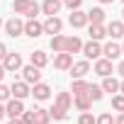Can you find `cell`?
<instances>
[{"label": "cell", "mask_w": 124, "mask_h": 124, "mask_svg": "<svg viewBox=\"0 0 124 124\" xmlns=\"http://www.w3.org/2000/svg\"><path fill=\"white\" fill-rule=\"evenodd\" d=\"M71 105H73L71 93H58V95H56V100H54V107L49 109L51 119L63 122V119H66V114H68V109H71Z\"/></svg>", "instance_id": "6da1fadb"}, {"label": "cell", "mask_w": 124, "mask_h": 124, "mask_svg": "<svg viewBox=\"0 0 124 124\" xmlns=\"http://www.w3.org/2000/svg\"><path fill=\"white\" fill-rule=\"evenodd\" d=\"M0 63L5 66V71H8V73H17V71L22 68V56H20V54H15V51H8V54H5V58L0 61Z\"/></svg>", "instance_id": "7a4b0ae2"}, {"label": "cell", "mask_w": 124, "mask_h": 124, "mask_svg": "<svg viewBox=\"0 0 124 124\" xmlns=\"http://www.w3.org/2000/svg\"><path fill=\"white\" fill-rule=\"evenodd\" d=\"M3 27H5L8 37H12V39H15V37H20V34H24V20H20L17 15H12Z\"/></svg>", "instance_id": "3957f363"}, {"label": "cell", "mask_w": 124, "mask_h": 124, "mask_svg": "<svg viewBox=\"0 0 124 124\" xmlns=\"http://www.w3.org/2000/svg\"><path fill=\"white\" fill-rule=\"evenodd\" d=\"M20 71H22V80H24V83H29V85H34V83H39V80H41V68H37V66H32V63L22 66Z\"/></svg>", "instance_id": "277c9868"}, {"label": "cell", "mask_w": 124, "mask_h": 124, "mask_svg": "<svg viewBox=\"0 0 124 124\" xmlns=\"http://www.w3.org/2000/svg\"><path fill=\"white\" fill-rule=\"evenodd\" d=\"M80 51H83V56H85L88 61H90V58L95 61V58H100V56H102V44H100V41H95V39H90L88 44H83V49H80Z\"/></svg>", "instance_id": "5b68a950"}, {"label": "cell", "mask_w": 124, "mask_h": 124, "mask_svg": "<svg viewBox=\"0 0 124 124\" xmlns=\"http://www.w3.org/2000/svg\"><path fill=\"white\" fill-rule=\"evenodd\" d=\"M10 95L17 97V100H24L27 95H32V85L24 83V80H15V83L10 85Z\"/></svg>", "instance_id": "8992f818"}, {"label": "cell", "mask_w": 124, "mask_h": 124, "mask_svg": "<svg viewBox=\"0 0 124 124\" xmlns=\"http://www.w3.org/2000/svg\"><path fill=\"white\" fill-rule=\"evenodd\" d=\"M73 66V54H68V51H58L56 56H54V68H58V71H68Z\"/></svg>", "instance_id": "52a82bcc"}, {"label": "cell", "mask_w": 124, "mask_h": 124, "mask_svg": "<svg viewBox=\"0 0 124 124\" xmlns=\"http://www.w3.org/2000/svg\"><path fill=\"white\" fill-rule=\"evenodd\" d=\"M22 112H24V105H22V100H17V97H10V100L5 102V117L15 119V117H20Z\"/></svg>", "instance_id": "ba28073f"}, {"label": "cell", "mask_w": 124, "mask_h": 124, "mask_svg": "<svg viewBox=\"0 0 124 124\" xmlns=\"http://www.w3.org/2000/svg\"><path fill=\"white\" fill-rule=\"evenodd\" d=\"M41 27H44V34H61V29H63V22H61L56 15H51V17H46V22H41Z\"/></svg>", "instance_id": "9c48e42d"}, {"label": "cell", "mask_w": 124, "mask_h": 124, "mask_svg": "<svg viewBox=\"0 0 124 124\" xmlns=\"http://www.w3.org/2000/svg\"><path fill=\"white\" fill-rule=\"evenodd\" d=\"M68 71H71V78H85L90 73V61L88 58L85 61H73V66Z\"/></svg>", "instance_id": "30bf717a"}, {"label": "cell", "mask_w": 124, "mask_h": 124, "mask_svg": "<svg viewBox=\"0 0 124 124\" xmlns=\"http://www.w3.org/2000/svg\"><path fill=\"white\" fill-rule=\"evenodd\" d=\"M68 24L73 27V29H80V27H85L88 24V15L78 8V10H71V17H68Z\"/></svg>", "instance_id": "8fae6325"}, {"label": "cell", "mask_w": 124, "mask_h": 124, "mask_svg": "<svg viewBox=\"0 0 124 124\" xmlns=\"http://www.w3.org/2000/svg\"><path fill=\"white\" fill-rule=\"evenodd\" d=\"M24 34H27V37H32V39L41 37V34H44V27H41V22H37V17L27 20V22H24Z\"/></svg>", "instance_id": "7c38bea8"}, {"label": "cell", "mask_w": 124, "mask_h": 124, "mask_svg": "<svg viewBox=\"0 0 124 124\" xmlns=\"http://www.w3.org/2000/svg\"><path fill=\"white\" fill-rule=\"evenodd\" d=\"M32 95H34V100H39V102H44V100H49L51 97V88L46 85V83H34L32 85Z\"/></svg>", "instance_id": "4fadbf2b"}, {"label": "cell", "mask_w": 124, "mask_h": 124, "mask_svg": "<svg viewBox=\"0 0 124 124\" xmlns=\"http://www.w3.org/2000/svg\"><path fill=\"white\" fill-rule=\"evenodd\" d=\"M95 73L97 76H112V61L109 58H105V56H100V58H95Z\"/></svg>", "instance_id": "5bb4252c"}, {"label": "cell", "mask_w": 124, "mask_h": 124, "mask_svg": "<svg viewBox=\"0 0 124 124\" xmlns=\"http://www.w3.org/2000/svg\"><path fill=\"white\" fill-rule=\"evenodd\" d=\"M102 56H105V58H109V61H114V58H119V56H122V46H119V44H114V41H107V44L102 46Z\"/></svg>", "instance_id": "9a60e30c"}, {"label": "cell", "mask_w": 124, "mask_h": 124, "mask_svg": "<svg viewBox=\"0 0 124 124\" xmlns=\"http://www.w3.org/2000/svg\"><path fill=\"white\" fill-rule=\"evenodd\" d=\"M61 5H63V3H61V0H44V3H41L39 8H41V12H44L46 17H51V15H58Z\"/></svg>", "instance_id": "2e32d148"}, {"label": "cell", "mask_w": 124, "mask_h": 124, "mask_svg": "<svg viewBox=\"0 0 124 124\" xmlns=\"http://www.w3.org/2000/svg\"><path fill=\"white\" fill-rule=\"evenodd\" d=\"M107 37H112V39H122V37H124V22L112 20V22L107 24Z\"/></svg>", "instance_id": "e0dca14e"}, {"label": "cell", "mask_w": 124, "mask_h": 124, "mask_svg": "<svg viewBox=\"0 0 124 124\" xmlns=\"http://www.w3.org/2000/svg\"><path fill=\"white\" fill-rule=\"evenodd\" d=\"M88 15V24H105V10L102 8H93Z\"/></svg>", "instance_id": "ac0fdd59"}, {"label": "cell", "mask_w": 124, "mask_h": 124, "mask_svg": "<svg viewBox=\"0 0 124 124\" xmlns=\"http://www.w3.org/2000/svg\"><path fill=\"white\" fill-rule=\"evenodd\" d=\"M88 34H90V39L102 41V39L107 37V27H105V24H90V27H88Z\"/></svg>", "instance_id": "d6986e66"}, {"label": "cell", "mask_w": 124, "mask_h": 124, "mask_svg": "<svg viewBox=\"0 0 124 124\" xmlns=\"http://www.w3.org/2000/svg\"><path fill=\"white\" fill-rule=\"evenodd\" d=\"M73 105H76L80 112H88V109L93 107V100L88 97V93H83V95H73Z\"/></svg>", "instance_id": "ffe728a7"}, {"label": "cell", "mask_w": 124, "mask_h": 124, "mask_svg": "<svg viewBox=\"0 0 124 124\" xmlns=\"http://www.w3.org/2000/svg\"><path fill=\"white\" fill-rule=\"evenodd\" d=\"M29 63L37 66V68H44V66L49 63V56H46L44 51H32V54H29Z\"/></svg>", "instance_id": "44dd1931"}, {"label": "cell", "mask_w": 124, "mask_h": 124, "mask_svg": "<svg viewBox=\"0 0 124 124\" xmlns=\"http://www.w3.org/2000/svg\"><path fill=\"white\" fill-rule=\"evenodd\" d=\"M80 49H83L80 37H76V34H73V37H66V51H68V54H78Z\"/></svg>", "instance_id": "7402d4cb"}, {"label": "cell", "mask_w": 124, "mask_h": 124, "mask_svg": "<svg viewBox=\"0 0 124 124\" xmlns=\"http://www.w3.org/2000/svg\"><path fill=\"white\" fill-rule=\"evenodd\" d=\"M100 88H102L105 93H112V95H114V93H119V80L112 78V76H105V80H102Z\"/></svg>", "instance_id": "603a6c76"}, {"label": "cell", "mask_w": 124, "mask_h": 124, "mask_svg": "<svg viewBox=\"0 0 124 124\" xmlns=\"http://www.w3.org/2000/svg\"><path fill=\"white\" fill-rule=\"evenodd\" d=\"M49 46H51V51H54V54H58V51H66V37H63V34H54Z\"/></svg>", "instance_id": "cb8c5ba5"}, {"label": "cell", "mask_w": 124, "mask_h": 124, "mask_svg": "<svg viewBox=\"0 0 124 124\" xmlns=\"http://www.w3.org/2000/svg\"><path fill=\"white\" fill-rule=\"evenodd\" d=\"M88 80H83V78H73V85H71V93L73 95H83V93H88Z\"/></svg>", "instance_id": "d4e9b609"}, {"label": "cell", "mask_w": 124, "mask_h": 124, "mask_svg": "<svg viewBox=\"0 0 124 124\" xmlns=\"http://www.w3.org/2000/svg\"><path fill=\"white\" fill-rule=\"evenodd\" d=\"M34 124H51V114H49V109L37 107V109H34Z\"/></svg>", "instance_id": "484cf974"}, {"label": "cell", "mask_w": 124, "mask_h": 124, "mask_svg": "<svg viewBox=\"0 0 124 124\" xmlns=\"http://www.w3.org/2000/svg\"><path fill=\"white\" fill-rule=\"evenodd\" d=\"M88 97H90L93 102H100V100L105 97V90H102L100 85H93V83H90V85H88Z\"/></svg>", "instance_id": "4316f807"}, {"label": "cell", "mask_w": 124, "mask_h": 124, "mask_svg": "<svg viewBox=\"0 0 124 124\" xmlns=\"http://www.w3.org/2000/svg\"><path fill=\"white\" fill-rule=\"evenodd\" d=\"M112 109L124 112V95H122V93H114V95H112Z\"/></svg>", "instance_id": "83f0119b"}, {"label": "cell", "mask_w": 124, "mask_h": 124, "mask_svg": "<svg viewBox=\"0 0 124 124\" xmlns=\"http://www.w3.org/2000/svg\"><path fill=\"white\" fill-rule=\"evenodd\" d=\"M29 3H32V0H15V3H12L15 15H24V10L29 8Z\"/></svg>", "instance_id": "f1b7e54d"}, {"label": "cell", "mask_w": 124, "mask_h": 124, "mask_svg": "<svg viewBox=\"0 0 124 124\" xmlns=\"http://www.w3.org/2000/svg\"><path fill=\"white\" fill-rule=\"evenodd\" d=\"M39 12H41V8H39V5L34 3V0H32V3H29V8L24 10V17H27V20H32V17H37Z\"/></svg>", "instance_id": "f546056e"}, {"label": "cell", "mask_w": 124, "mask_h": 124, "mask_svg": "<svg viewBox=\"0 0 124 124\" xmlns=\"http://www.w3.org/2000/svg\"><path fill=\"white\" fill-rule=\"evenodd\" d=\"M78 124H95V114L88 109V112H80V117H78Z\"/></svg>", "instance_id": "4dcf8cb0"}, {"label": "cell", "mask_w": 124, "mask_h": 124, "mask_svg": "<svg viewBox=\"0 0 124 124\" xmlns=\"http://www.w3.org/2000/svg\"><path fill=\"white\" fill-rule=\"evenodd\" d=\"M95 124H114V117H112V112H102L100 117H95Z\"/></svg>", "instance_id": "1f68e13d"}, {"label": "cell", "mask_w": 124, "mask_h": 124, "mask_svg": "<svg viewBox=\"0 0 124 124\" xmlns=\"http://www.w3.org/2000/svg\"><path fill=\"white\" fill-rule=\"evenodd\" d=\"M20 119H22V122H24V124H34V109H29V112H27V109H24V112H22V114H20Z\"/></svg>", "instance_id": "d6a6232c"}, {"label": "cell", "mask_w": 124, "mask_h": 124, "mask_svg": "<svg viewBox=\"0 0 124 124\" xmlns=\"http://www.w3.org/2000/svg\"><path fill=\"white\" fill-rule=\"evenodd\" d=\"M12 95H10V88L8 85H3V83H0V102H8Z\"/></svg>", "instance_id": "836d02e7"}, {"label": "cell", "mask_w": 124, "mask_h": 124, "mask_svg": "<svg viewBox=\"0 0 124 124\" xmlns=\"http://www.w3.org/2000/svg\"><path fill=\"white\" fill-rule=\"evenodd\" d=\"M61 3H63L68 10H78V8L83 5V0H61Z\"/></svg>", "instance_id": "e575fe53"}, {"label": "cell", "mask_w": 124, "mask_h": 124, "mask_svg": "<svg viewBox=\"0 0 124 124\" xmlns=\"http://www.w3.org/2000/svg\"><path fill=\"white\" fill-rule=\"evenodd\" d=\"M5 54H8V46H5L3 41H0V61H3V58H5Z\"/></svg>", "instance_id": "d590c367"}, {"label": "cell", "mask_w": 124, "mask_h": 124, "mask_svg": "<svg viewBox=\"0 0 124 124\" xmlns=\"http://www.w3.org/2000/svg\"><path fill=\"white\" fill-rule=\"evenodd\" d=\"M117 73L124 78V61H119V66H117Z\"/></svg>", "instance_id": "8d00e7d4"}, {"label": "cell", "mask_w": 124, "mask_h": 124, "mask_svg": "<svg viewBox=\"0 0 124 124\" xmlns=\"http://www.w3.org/2000/svg\"><path fill=\"white\" fill-rule=\"evenodd\" d=\"M114 124H124V112H119V117L114 119Z\"/></svg>", "instance_id": "74e56055"}, {"label": "cell", "mask_w": 124, "mask_h": 124, "mask_svg": "<svg viewBox=\"0 0 124 124\" xmlns=\"http://www.w3.org/2000/svg\"><path fill=\"white\" fill-rule=\"evenodd\" d=\"M5 73H8V71H5V66H3V63H0V80H3V78H5Z\"/></svg>", "instance_id": "f35d334b"}, {"label": "cell", "mask_w": 124, "mask_h": 124, "mask_svg": "<svg viewBox=\"0 0 124 124\" xmlns=\"http://www.w3.org/2000/svg\"><path fill=\"white\" fill-rule=\"evenodd\" d=\"M10 124H24V122H22L20 117H15V119H10Z\"/></svg>", "instance_id": "ab89813d"}, {"label": "cell", "mask_w": 124, "mask_h": 124, "mask_svg": "<svg viewBox=\"0 0 124 124\" xmlns=\"http://www.w3.org/2000/svg\"><path fill=\"white\" fill-rule=\"evenodd\" d=\"M3 117H5V105H0V122H3Z\"/></svg>", "instance_id": "60d3db41"}, {"label": "cell", "mask_w": 124, "mask_h": 124, "mask_svg": "<svg viewBox=\"0 0 124 124\" xmlns=\"http://www.w3.org/2000/svg\"><path fill=\"white\" fill-rule=\"evenodd\" d=\"M119 93L124 95V78H122V83H119Z\"/></svg>", "instance_id": "b9f144b4"}, {"label": "cell", "mask_w": 124, "mask_h": 124, "mask_svg": "<svg viewBox=\"0 0 124 124\" xmlns=\"http://www.w3.org/2000/svg\"><path fill=\"white\" fill-rule=\"evenodd\" d=\"M100 3H102V5H109V3H114V0H100Z\"/></svg>", "instance_id": "7bdbcfd3"}, {"label": "cell", "mask_w": 124, "mask_h": 124, "mask_svg": "<svg viewBox=\"0 0 124 124\" xmlns=\"http://www.w3.org/2000/svg\"><path fill=\"white\" fill-rule=\"evenodd\" d=\"M119 46H122V54H124V41H122V44H119Z\"/></svg>", "instance_id": "ee69618b"}, {"label": "cell", "mask_w": 124, "mask_h": 124, "mask_svg": "<svg viewBox=\"0 0 124 124\" xmlns=\"http://www.w3.org/2000/svg\"><path fill=\"white\" fill-rule=\"evenodd\" d=\"M3 24H5V22H3V20H0V29H3Z\"/></svg>", "instance_id": "f6af8a7d"}, {"label": "cell", "mask_w": 124, "mask_h": 124, "mask_svg": "<svg viewBox=\"0 0 124 124\" xmlns=\"http://www.w3.org/2000/svg\"><path fill=\"white\" fill-rule=\"evenodd\" d=\"M122 17H124V10H122Z\"/></svg>", "instance_id": "bcb514c9"}, {"label": "cell", "mask_w": 124, "mask_h": 124, "mask_svg": "<svg viewBox=\"0 0 124 124\" xmlns=\"http://www.w3.org/2000/svg\"><path fill=\"white\" fill-rule=\"evenodd\" d=\"M122 3H124V0H122Z\"/></svg>", "instance_id": "7dc6e473"}]
</instances>
